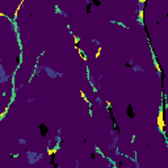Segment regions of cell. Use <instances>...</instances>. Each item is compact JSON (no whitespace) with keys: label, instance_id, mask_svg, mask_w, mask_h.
I'll use <instances>...</instances> for the list:
<instances>
[{"label":"cell","instance_id":"obj_1","mask_svg":"<svg viewBox=\"0 0 168 168\" xmlns=\"http://www.w3.org/2000/svg\"><path fill=\"white\" fill-rule=\"evenodd\" d=\"M40 131L42 134V137H45V135H46V133H47V127H46L45 124H41L40 125Z\"/></svg>","mask_w":168,"mask_h":168}]
</instances>
